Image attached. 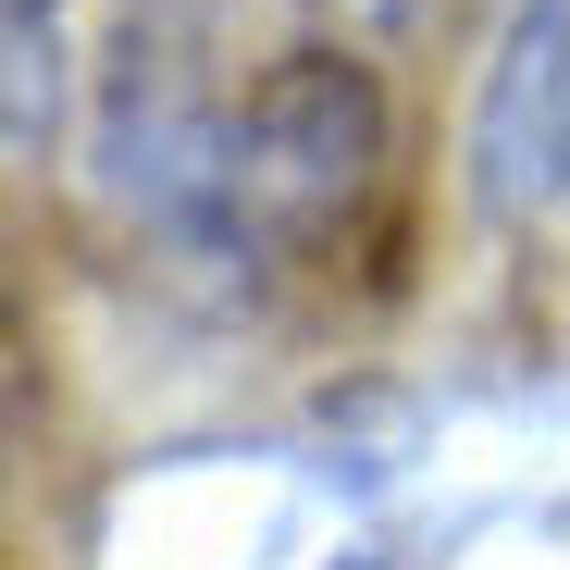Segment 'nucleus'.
<instances>
[{"label": "nucleus", "instance_id": "nucleus-1", "mask_svg": "<svg viewBox=\"0 0 570 570\" xmlns=\"http://www.w3.org/2000/svg\"><path fill=\"white\" fill-rule=\"evenodd\" d=\"M385 75L360 50H285L212 125V236L261 261H323L385 199Z\"/></svg>", "mask_w": 570, "mask_h": 570}, {"label": "nucleus", "instance_id": "nucleus-2", "mask_svg": "<svg viewBox=\"0 0 570 570\" xmlns=\"http://www.w3.org/2000/svg\"><path fill=\"white\" fill-rule=\"evenodd\" d=\"M570 186V0H521L471 87V199L484 224H558Z\"/></svg>", "mask_w": 570, "mask_h": 570}, {"label": "nucleus", "instance_id": "nucleus-3", "mask_svg": "<svg viewBox=\"0 0 570 570\" xmlns=\"http://www.w3.org/2000/svg\"><path fill=\"white\" fill-rule=\"evenodd\" d=\"M75 125V0H0V161H50Z\"/></svg>", "mask_w": 570, "mask_h": 570}, {"label": "nucleus", "instance_id": "nucleus-4", "mask_svg": "<svg viewBox=\"0 0 570 570\" xmlns=\"http://www.w3.org/2000/svg\"><path fill=\"white\" fill-rule=\"evenodd\" d=\"M311 13H335V26H397L410 0H311Z\"/></svg>", "mask_w": 570, "mask_h": 570}, {"label": "nucleus", "instance_id": "nucleus-5", "mask_svg": "<svg viewBox=\"0 0 570 570\" xmlns=\"http://www.w3.org/2000/svg\"><path fill=\"white\" fill-rule=\"evenodd\" d=\"M0 372H13V285H0Z\"/></svg>", "mask_w": 570, "mask_h": 570}]
</instances>
